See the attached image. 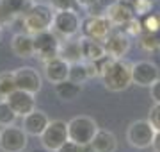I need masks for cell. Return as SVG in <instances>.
Wrapping results in <instances>:
<instances>
[{"label":"cell","mask_w":160,"mask_h":152,"mask_svg":"<svg viewBox=\"0 0 160 152\" xmlns=\"http://www.w3.org/2000/svg\"><path fill=\"white\" fill-rule=\"evenodd\" d=\"M157 79H160L158 66L151 61H137L132 64V82L141 88H149Z\"/></svg>","instance_id":"12"},{"label":"cell","mask_w":160,"mask_h":152,"mask_svg":"<svg viewBox=\"0 0 160 152\" xmlns=\"http://www.w3.org/2000/svg\"><path fill=\"white\" fill-rule=\"evenodd\" d=\"M18 115L12 111V107L9 106L6 99L0 100V127H7V125H14Z\"/></svg>","instance_id":"24"},{"label":"cell","mask_w":160,"mask_h":152,"mask_svg":"<svg viewBox=\"0 0 160 152\" xmlns=\"http://www.w3.org/2000/svg\"><path fill=\"white\" fill-rule=\"evenodd\" d=\"M132 64L133 63L126 61L125 57L110 59L100 75L105 90H109L112 93H119L130 88V84H133L132 82Z\"/></svg>","instance_id":"1"},{"label":"cell","mask_w":160,"mask_h":152,"mask_svg":"<svg viewBox=\"0 0 160 152\" xmlns=\"http://www.w3.org/2000/svg\"><path fill=\"white\" fill-rule=\"evenodd\" d=\"M6 100L9 102V106L12 107V111L18 117H25L36 109V95L30 91H23V90H14L12 93H9L6 97Z\"/></svg>","instance_id":"13"},{"label":"cell","mask_w":160,"mask_h":152,"mask_svg":"<svg viewBox=\"0 0 160 152\" xmlns=\"http://www.w3.org/2000/svg\"><path fill=\"white\" fill-rule=\"evenodd\" d=\"M151 149L155 152H160V131H157V134H155V140L151 143Z\"/></svg>","instance_id":"36"},{"label":"cell","mask_w":160,"mask_h":152,"mask_svg":"<svg viewBox=\"0 0 160 152\" xmlns=\"http://www.w3.org/2000/svg\"><path fill=\"white\" fill-rule=\"evenodd\" d=\"M45 77L46 81L52 82V84H57V82H62L68 79L69 75V63L62 57H53L50 61H45Z\"/></svg>","instance_id":"15"},{"label":"cell","mask_w":160,"mask_h":152,"mask_svg":"<svg viewBox=\"0 0 160 152\" xmlns=\"http://www.w3.org/2000/svg\"><path fill=\"white\" fill-rule=\"evenodd\" d=\"M29 145V134L23 127L7 125L0 131V150L2 152H23Z\"/></svg>","instance_id":"8"},{"label":"cell","mask_w":160,"mask_h":152,"mask_svg":"<svg viewBox=\"0 0 160 152\" xmlns=\"http://www.w3.org/2000/svg\"><path fill=\"white\" fill-rule=\"evenodd\" d=\"M34 36V56L39 57L43 63L50 61V59L59 56V48H61V40L53 30H41L36 32Z\"/></svg>","instance_id":"6"},{"label":"cell","mask_w":160,"mask_h":152,"mask_svg":"<svg viewBox=\"0 0 160 152\" xmlns=\"http://www.w3.org/2000/svg\"><path fill=\"white\" fill-rule=\"evenodd\" d=\"M80 152H96V150H94V147L89 143V145H82L80 147Z\"/></svg>","instance_id":"39"},{"label":"cell","mask_w":160,"mask_h":152,"mask_svg":"<svg viewBox=\"0 0 160 152\" xmlns=\"http://www.w3.org/2000/svg\"><path fill=\"white\" fill-rule=\"evenodd\" d=\"M121 29L125 30V32H126L128 36H130V38H139V36H141V34L144 32L142 24L139 22L137 18H132L130 22H128V24H125L123 27H121Z\"/></svg>","instance_id":"28"},{"label":"cell","mask_w":160,"mask_h":152,"mask_svg":"<svg viewBox=\"0 0 160 152\" xmlns=\"http://www.w3.org/2000/svg\"><path fill=\"white\" fill-rule=\"evenodd\" d=\"M77 4H78L80 7H84V9H89V7L96 6L98 0H77Z\"/></svg>","instance_id":"35"},{"label":"cell","mask_w":160,"mask_h":152,"mask_svg":"<svg viewBox=\"0 0 160 152\" xmlns=\"http://www.w3.org/2000/svg\"><path fill=\"white\" fill-rule=\"evenodd\" d=\"M34 152H48V150H46V149H43V147H41V150H34Z\"/></svg>","instance_id":"41"},{"label":"cell","mask_w":160,"mask_h":152,"mask_svg":"<svg viewBox=\"0 0 160 152\" xmlns=\"http://www.w3.org/2000/svg\"><path fill=\"white\" fill-rule=\"evenodd\" d=\"M105 16L109 18L114 27H123L132 18H135V11H133V6H132L130 0H116L112 6L107 7Z\"/></svg>","instance_id":"14"},{"label":"cell","mask_w":160,"mask_h":152,"mask_svg":"<svg viewBox=\"0 0 160 152\" xmlns=\"http://www.w3.org/2000/svg\"><path fill=\"white\" fill-rule=\"evenodd\" d=\"M103 47H105V52L109 54L110 57L121 59L125 57L128 54V50H130L132 38L121 27L119 29H112L109 32V36L105 38V41H103Z\"/></svg>","instance_id":"10"},{"label":"cell","mask_w":160,"mask_h":152,"mask_svg":"<svg viewBox=\"0 0 160 152\" xmlns=\"http://www.w3.org/2000/svg\"><path fill=\"white\" fill-rule=\"evenodd\" d=\"M68 79H71L73 82H78V84H84L86 81H89V72H87V64L86 61H77V63L69 64V75Z\"/></svg>","instance_id":"22"},{"label":"cell","mask_w":160,"mask_h":152,"mask_svg":"<svg viewBox=\"0 0 160 152\" xmlns=\"http://www.w3.org/2000/svg\"><path fill=\"white\" fill-rule=\"evenodd\" d=\"M148 120H149V123H151L157 131H160V104H153V106H151L149 115H148Z\"/></svg>","instance_id":"32"},{"label":"cell","mask_w":160,"mask_h":152,"mask_svg":"<svg viewBox=\"0 0 160 152\" xmlns=\"http://www.w3.org/2000/svg\"><path fill=\"white\" fill-rule=\"evenodd\" d=\"M114 29L110 20L105 14H87L82 24H80V32L86 38H92L98 41H105L109 32Z\"/></svg>","instance_id":"7"},{"label":"cell","mask_w":160,"mask_h":152,"mask_svg":"<svg viewBox=\"0 0 160 152\" xmlns=\"http://www.w3.org/2000/svg\"><path fill=\"white\" fill-rule=\"evenodd\" d=\"M16 90L14 72H2L0 73V99H6L9 93Z\"/></svg>","instance_id":"23"},{"label":"cell","mask_w":160,"mask_h":152,"mask_svg":"<svg viewBox=\"0 0 160 152\" xmlns=\"http://www.w3.org/2000/svg\"><path fill=\"white\" fill-rule=\"evenodd\" d=\"M48 122H50V118H48V115H46L45 111H41V109H34L32 113H29V115H25V117H23L22 127H23V131H25L29 136L39 138L41 133H43L45 127L48 125Z\"/></svg>","instance_id":"16"},{"label":"cell","mask_w":160,"mask_h":152,"mask_svg":"<svg viewBox=\"0 0 160 152\" xmlns=\"http://www.w3.org/2000/svg\"><path fill=\"white\" fill-rule=\"evenodd\" d=\"M2 36H4V29H2V25H0V41H2Z\"/></svg>","instance_id":"40"},{"label":"cell","mask_w":160,"mask_h":152,"mask_svg":"<svg viewBox=\"0 0 160 152\" xmlns=\"http://www.w3.org/2000/svg\"><path fill=\"white\" fill-rule=\"evenodd\" d=\"M155 134H157V129L149 123V120H135L126 129V141L133 149L144 150V149L151 147Z\"/></svg>","instance_id":"4"},{"label":"cell","mask_w":160,"mask_h":152,"mask_svg":"<svg viewBox=\"0 0 160 152\" xmlns=\"http://www.w3.org/2000/svg\"><path fill=\"white\" fill-rule=\"evenodd\" d=\"M48 4L55 11H75L78 6L77 0H48Z\"/></svg>","instance_id":"29"},{"label":"cell","mask_w":160,"mask_h":152,"mask_svg":"<svg viewBox=\"0 0 160 152\" xmlns=\"http://www.w3.org/2000/svg\"><path fill=\"white\" fill-rule=\"evenodd\" d=\"M98 123L94 118L91 117H75L68 122V134H69V140L75 141L77 145H89L94 138V134L98 133Z\"/></svg>","instance_id":"3"},{"label":"cell","mask_w":160,"mask_h":152,"mask_svg":"<svg viewBox=\"0 0 160 152\" xmlns=\"http://www.w3.org/2000/svg\"><path fill=\"white\" fill-rule=\"evenodd\" d=\"M2 2H4L7 6V9H9L12 14H16V16H23L25 13L29 11V7L32 6L30 0H2Z\"/></svg>","instance_id":"25"},{"label":"cell","mask_w":160,"mask_h":152,"mask_svg":"<svg viewBox=\"0 0 160 152\" xmlns=\"http://www.w3.org/2000/svg\"><path fill=\"white\" fill-rule=\"evenodd\" d=\"M80 54H82V61H98L107 52L103 47V41L82 36L80 38Z\"/></svg>","instance_id":"18"},{"label":"cell","mask_w":160,"mask_h":152,"mask_svg":"<svg viewBox=\"0 0 160 152\" xmlns=\"http://www.w3.org/2000/svg\"><path fill=\"white\" fill-rule=\"evenodd\" d=\"M114 2H116V0H98V4H100V6H102L103 9H105V11H107V7L112 6Z\"/></svg>","instance_id":"37"},{"label":"cell","mask_w":160,"mask_h":152,"mask_svg":"<svg viewBox=\"0 0 160 152\" xmlns=\"http://www.w3.org/2000/svg\"><path fill=\"white\" fill-rule=\"evenodd\" d=\"M53 14L55 9L50 4L45 2H32L29 11L23 14V27L29 30V34H36L41 30L52 29V22H53Z\"/></svg>","instance_id":"2"},{"label":"cell","mask_w":160,"mask_h":152,"mask_svg":"<svg viewBox=\"0 0 160 152\" xmlns=\"http://www.w3.org/2000/svg\"><path fill=\"white\" fill-rule=\"evenodd\" d=\"M130 2L133 6L135 16H146L153 9V0H130Z\"/></svg>","instance_id":"27"},{"label":"cell","mask_w":160,"mask_h":152,"mask_svg":"<svg viewBox=\"0 0 160 152\" xmlns=\"http://www.w3.org/2000/svg\"><path fill=\"white\" fill-rule=\"evenodd\" d=\"M11 50L16 57H32L34 56V36L29 32H16L11 40Z\"/></svg>","instance_id":"17"},{"label":"cell","mask_w":160,"mask_h":152,"mask_svg":"<svg viewBox=\"0 0 160 152\" xmlns=\"http://www.w3.org/2000/svg\"><path fill=\"white\" fill-rule=\"evenodd\" d=\"M139 45H141V48L148 50V52L158 48L157 47V43H155V40H153V34H151V32H142V34L139 36Z\"/></svg>","instance_id":"31"},{"label":"cell","mask_w":160,"mask_h":152,"mask_svg":"<svg viewBox=\"0 0 160 152\" xmlns=\"http://www.w3.org/2000/svg\"><path fill=\"white\" fill-rule=\"evenodd\" d=\"M151 34H153V40H155V43H157V47L160 48V27L155 30V32H151Z\"/></svg>","instance_id":"38"},{"label":"cell","mask_w":160,"mask_h":152,"mask_svg":"<svg viewBox=\"0 0 160 152\" xmlns=\"http://www.w3.org/2000/svg\"><path fill=\"white\" fill-rule=\"evenodd\" d=\"M16 14H12L9 9H7V6L0 0V25L2 27H6V25H11L14 20H16Z\"/></svg>","instance_id":"30"},{"label":"cell","mask_w":160,"mask_h":152,"mask_svg":"<svg viewBox=\"0 0 160 152\" xmlns=\"http://www.w3.org/2000/svg\"><path fill=\"white\" fill-rule=\"evenodd\" d=\"M68 140H69L68 122H64V120H50L48 125L45 127V131L39 136L41 147L46 149L48 152H55Z\"/></svg>","instance_id":"5"},{"label":"cell","mask_w":160,"mask_h":152,"mask_svg":"<svg viewBox=\"0 0 160 152\" xmlns=\"http://www.w3.org/2000/svg\"><path fill=\"white\" fill-rule=\"evenodd\" d=\"M149 97L153 100V104H160V79H157L149 86Z\"/></svg>","instance_id":"33"},{"label":"cell","mask_w":160,"mask_h":152,"mask_svg":"<svg viewBox=\"0 0 160 152\" xmlns=\"http://www.w3.org/2000/svg\"><path fill=\"white\" fill-rule=\"evenodd\" d=\"M91 145L94 147L96 152H116L118 150V138L114 133H110L107 129H98Z\"/></svg>","instance_id":"19"},{"label":"cell","mask_w":160,"mask_h":152,"mask_svg":"<svg viewBox=\"0 0 160 152\" xmlns=\"http://www.w3.org/2000/svg\"><path fill=\"white\" fill-rule=\"evenodd\" d=\"M30 2H34V0H30Z\"/></svg>","instance_id":"42"},{"label":"cell","mask_w":160,"mask_h":152,"mask_svg":"<svg viewBox=\"0 0 160 152\" xmlns=\"http://www.w3.org/2000/svg\"><path fill=\"white\" fill-rule=\"evenodd\" d=\"M141 24H142L144 32H155L160 27V13H149V14H146Z\"/></svg>","instance_id":"26"},{"label":"cell","mask_w":160,"mask_h":152,"mask_svg":"<svg viewBox=\"0 0 160 152\" xmlns=\"http://www.w3.org/2000/svg\"><path fill=\"white\" fill-rule=\"evenodd\" d=\"M80 24L82 20L75 11H55L52 30L62 38H73L80 32Z\"/></svg>","instance_id":"9"},{"label":"cell","mask_w":160,"mask_h":152,"mask_svg":"<svg viewBox=\"0 0 160 152\" xmlns=\"http://www.w3.org/2000/svg\"><path fill=\"white\" fill-rule=\"evenodd\" d=\"M59 57L66 59L69 64L82 61V54H80V38L75 40L73 38H64V41H61V48H59Z\"/></svg>","instance_id":"20"},{"label":"cell","mask_w":160,"mask_h":152,"mask_svg":"<svg viewBox=\"0 0 160 152\" xmlns=\"http://www.w3.org/2000/svg\"><path fill=\"white\" fill-rule=\"evenodd\" d=\"M55 152H80V145H77L75 141L68 140L64 145H61Z\"/></svg>","instance_id":"34"},{"label":"cell","mask_w":160,"mask_h":152,"mask_svg":"<svg viewBox=\"0 0 160 152\" xmlns=\"http://www.w3.org/2000/svg\"><path fill=\"white\" fill-rule=\"evenodd\" d=\"M55 93H57V97L61 100L73 102V100H77L80 97V93H82V84L73 82L71 79H66V81L55 84Z\"/></svg>","instance_id":"21"},{"label":"cell","mask_w":160,"mask_h":152,"mask_svg":"<svg viewBox=\"0 0 160 152\" xmlns=\"http://www.w3.org/2000/svg\"><path fill=\"white\" fill-rule=\"evenodd\" d=\"M14 82L16 88L23 91H30V93H39L43 88V79L41 73L32 66H20L14 70Z\"/></svg>","instance_id":"11"}]
</instances>
